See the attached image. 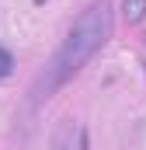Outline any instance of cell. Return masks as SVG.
Here are the masks:
<instances>
[{"instance_id":"1","label":"cell","mask_w":146,"mask_h":150,"mask_svg":"<svg viewBox=\"0 0 146 150\" xmlns=\"http://www.w3.org/2000/svg\"><path fill=\"white\" fill-rule=\"evenodd\" d=\"M111 28H115V14H111V0H91L80 14H77V21L70 25V32L63 38V45L56 49V56L45 63V70L35 77V84H32V98H28V105L38 108L42 101H49L66 80L80 74L105 45H108L111 38Z\"/></svg>"},{"instance_id":"5","label":"cell","mask_w":146,"mask_h":150,"mask_svg":"<svg viewBox=\"0 0 146 150\" xmlns=\"http://www.w3.org/2000/svg\"><path fill=\"white\" fill-rule=\"evenodd\" d=\"M32 4H45V0H32Z\"/></svg>"},{"instance_id":"4","label":"cell","mask_w":146,"mask_h":150,"mask_svg":"<svg viewBox=\"0 0 146 150\" xmlns=\"http://www.w3.org/2000/svg\"><path fill=\"white\" fill-rule=\"evenodd\" d=\"M11 74H14V56L7 49H0V80H7Z\"/></svg>"},{"instance_id":"2","label":"cell","mask_w":146,"mask_h":150,"mask_svg":"<svg viewBox=\"0 0 146 150\" xmlns=\"http://www.w3.org/2000/svg\"><path fill=\"white\" fill-rule=\"evenodd\" d=\"M49 150H87V129L80 119H63L52 133Z\"/></svg>"},{"instance_id":"3","label":"cell","mask_w":146,"mask_h":150,"mask_svg":"<svg viewBox=\"0 0 146 150\" xmlns=\"http://www.w3.org/2000/svg\"><path fill=\"white\" fill-rule=\"evenodd\" d=\"M122 18H125V25L146 21V0H122Z\"/></svg>"}]
</instances>
